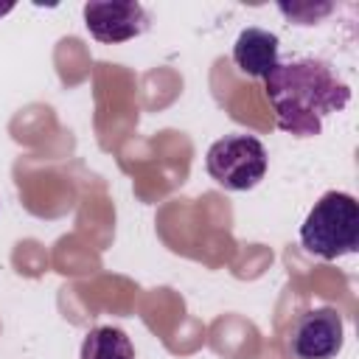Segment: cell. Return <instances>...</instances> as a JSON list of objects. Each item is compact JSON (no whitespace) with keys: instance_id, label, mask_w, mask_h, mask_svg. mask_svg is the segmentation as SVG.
Returning <instances> with one entry per match:
<instances>
[{"instance_id":"obj_3","label":"cell","mask_w":359,"mask_h":359,"mask_svg":"<svg viewBox=\"0 0 359 359\" xmlns=\"http://www.w3.org/2000/svg\"><path fill=\"white\" fill-rule=\"evenodd\" d=\"M266 149L252 135H224L219 137L205 157L208 174L224 191H250L266 174Z\"/></svg>"},{"instance_id":"obj_2","label":"cell","mask_w":359,"mask_h":359,"mask_svg":"<svg viewBox=\"0 0 359 359\" xmlns=\"http://www.w3.org/2000/svg\"><path fill=\"white\" fill-rule=\"evenodd\" d=\"M300 244L309 255L334 261L359 250V202L345 191L323 194L300 224Z\"/></svg>"},{"instance_id":"obj_1","label":"cell","mask_w":359,"mask_h":359,"mask_svg":"<svg viewBox=\"0 0 359 359\" xmlns=\"http://www.w3.org/2000/svg\"><path fill=\"white\" fill-rule=\"evenodd\" d=\"M266 98L272 104L278 129L314 137L323 132V121L342 112L351 101V87L323 59H289L278 62L264 76Z\"/></svg>"},{"instance_id":"obj_5","label":"cell","mask_w":359,"mask_h":359,"mask_svg":"<svg viewBox=\"0 0 359 359\" xmlns=\"http://www.w3.org/2000/svg\"><path fill=\"white\" fill-rule=\"evenodd\" d=\"M84 25L104 45L129 42L149 31V14L135 0H93L84 3Z\"/></svg>"},{"instance_id":"obj_7","label":"cell","mask_w":359,"mask_h":359,"mask_svg":"<svg viewBox=\"0 0 359 359\" xmlns=\"http://www.w3.org/2000/svg\"><path fill=\"white\" fill-rule=\"evenodd\" d=\"M81 359H135V348L123 328L98 325L84 337Z\"/></svg>"},{"instance_id":"obj_4","label":"cell","mask_w":359,"mask_h":359,"mask_svg":"<svg viewBox=\"0 0 359 359\" xmlns=\"http://www.w3.org/2000/svg\"><path fill=\"white\" fill-rule=\"evenodd\" d=\"M345 342V323L334 306L309 309L297 317L289 334L294 359H334Z\"/></svg>"},{"instance_id":"obj_8","label":"cell","mask_w":359,"mask_h":359,"mask_svg":"<svg viewBox=\"0 0 359 359\" xmlns=\"http://www.w3.org/2000/svg\"><path fill=\"white\" fill-rule=\"evenodd\" d=\"M11 8H14V3H0V17H3V14H8Z\"/></svg>"},{"instance_id":"obj_6","label":"cell","mask_w":359,"mask_h":359,"mask_svg":"<svg viewBox=\"0 0 359 359\" xmlns=\"http://www.w3.org/2000/svg\"><path fill=\"white\" fill-rule=\"evenodd\" d=\"M278 50H280V42L272 31H264V28H244L238 36H236V45H233V62L241 73L247 76H255V79H264L280 59H278Z\"/></svg>"}]
</instances>
